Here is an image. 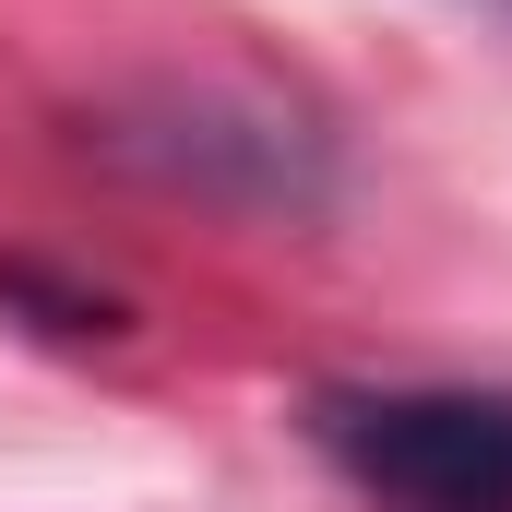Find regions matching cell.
Listing matches in <instances>:
<instances>
[{"label": "cell", "mask_w": 512, "mask_h": 512, "mask_svg": "<svg viewBox=\"0 0 512 512\" xmlns=\"http://www.w3.org/2000/svg\"><path fill=\"white\" fill-rule=\"evenodd\" d=\"M310 441L382 512H512V393H322Z\"/></svg>", "instance_id": "1"}, {"label": "cell", "mask_w": 512, "mask_h": 512, "mask_svg": "<svg viewBox=\"0 0 512 512\" xmlns=\"http://www.w3.org/2000/svg\"><path fill=\"white\" fill-rule=\"evenodd\" d=\"M477 12H512V0H477Z\"/></svg>", "instance_id": "2"}]
</instances>
